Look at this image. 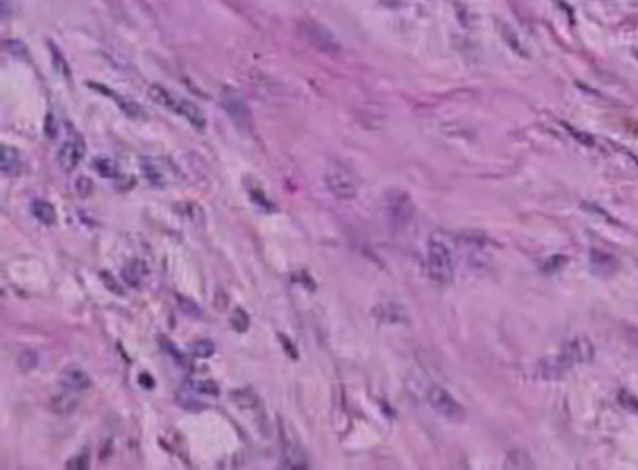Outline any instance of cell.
<instances>
[{"mask_svg": "<svg viewBox=\"0 0 638 470\" xmlns=\"http://www.w3.org/2000/svg\"><path fill=\"white\" fill-rule=\"evenodd\" d=\"M233 400H234L236 404L240 405L241 408L243 406V403H246L245 408H250V406H253L255 404L253 394L249 392H243V391H237V392L233 393Z\"/></svg>", "mask_w": 638, "mask_h": 470, "instance_id": "23", "label": "cell"}, {"mask_svg": "<svg viewBox=\"0 0 638 470\" xmlns=\"http://www.w3.org/2000/svg\"><path fill=\"white\" fill-rule=\"evenodd\" d=\"M229 304V299L223 291H217L216 297H214V306L219 312H225Z\"/></svg>", "mask_w": 638, "mask_h": 470, "instance_id": "26", "label": "cell"}, {"mask_svg": "<svg viewBox=\"0 0 638 470\" xmlns=\"http://www.w3.org/2000/svg\"><path fill=\"white\" fill-rule=\"evenodd\" d=\"M594 356V347L587 338H577L569 341L562 353L553 356L548 361L542 370L547 373V377L553 379L562 376L564 371L569 370L576 364H587Z\"/></svg>", "mask_w": 638, "mask_h": 470, "instance_id": "1", "label": "cell"}, {"mask_svg": "<svg viewBox=\"0 0 638 470\" xmlns=\"http://www.w3.org/2000/svg\"><path fill=\"white\" fill-rule=\"evenodd\" d=\"M86 154V145L80 140L66 141L57 154V163L65 172L75 170Z\"/></svg>", "mask_w": 638, "mask_h": 470, "instance_id": "7", "label": "cell"}, {"mask_svg": "<svg viewBox=\"0 0 638 470\" xmlns=\"http://www.w3.org/2000/svg\"><path fill=\"white\" fill-rule=\"evenodd\" d=\"M39 364V356L34 351H24L18 358V365L22 370H31Z\"/></svg>", "mask_w": 638, "mask_h": 470, "instance_id": "22", "label": "cell"}, {"mask_svg": "<svg viewBox=\"0 0 638 470\" xmlns=\"http://www.w3.org/2000/svg\"><path fill=\"white\" fill-rule=\"evenodd\" d=\"M427 273L438 284H449L455 276L452 251L440 239H432L427 249Z\"/></svg>", "mask_w": 638, "mask_h": 470, "instance_id": "3", "label": "cell"}, {"mask_svg": "<svg viewBox=\"0 0 638 470\" xmlns=\"http://www.w3.org/2000/svg\"><path fill=\"white\" fill-rule=\"evenodd\" d=\"M60 384L68 392H84L91 386V379L79 366H68L61 373Z\"/></svg>", "mask_w": 638, "mask_h": 470, "instance_id": "9", "label": "cell"}, {"mask_svg": "<svg viewBox=\"0 0 638 470\" xmlns=\"http://www.w3.org/2000/svg\"><path fill=\"white\" fill-rule=\"evenodd\" d=\"M230 324L236 332L245 334L250 326V319L243 308H236L230 316Z\"/></svg>", "mask_w": 638, "mask_h": 470, "instance_id": "15", "label": "cell"}, {"mask_svg": "<svg viewBox=\"0 0 638 470\" xmlns=\"http://www.w3.org/2000/svg\"><path fill=\"white\" fill-rule=\"evenodd\" d=\"M149 98L157 105L163 106L172 113H176L180 117L186 118L193 128L196 129L205 128V114L198 106L192 104L191 101L184 99L158 84H153L149 89Z\"/></svg>", "mask_w": 638, "mask_h": 470, "instance_id": "2", "label": "cell"}, {"mask_svg": "<svg viewBox=\"0 0 638 470\" xmlns=\"http://www.w3.org/2000/svg\"><path fill=\"white\" fill-rule=\"evenodd\" d=\"M51 54H53V63H54L56 69H57L60 74H63L64 76H69V68H68V64H66L64 57L59 53L57 49H53V51H51Z\"/></svg>", "mask_w": 638, "mask_h": 470, "instance_id": "24", "label": "cell"}, {"mask_svg": "<svg viewBox=\"0 0 638 470\" xmlns=\"http://www.w3.org/2000/svg\"><path fill=\"white\" fill-rule=\"evenodd\" d=\"M176 300H178V305H179L180 311H181L183 314H187V316H190V317H193V319L201 317L202 311H201L199 305H198L195 301L190 300V299H187V297H183V296H180V294L176 296Z\"/></svg>", "mask_w": 638, "mask_h": 470, "instance_id": "20", "label": "cell"}, {"mask_svg": "<svg viewBox=\"0 0 638 470\" xmlns=\"http://www.w3.org/2000/svg\"><path fill=\"white\" fill-rule=\"evenodd\" d=\"M99 276H101L103 285L106 286L107 290L114 293L115 296H125V290L119 285V282L115 279L114 275L110 274L108 271H102Z\"/></svg>", "mask_w": 638, "mask_h": 470, "instance_id": "21", "label": "cell"}, {"mask_svg": "<svg viewBox=\"0 0 638 470\" xmlns=\"http://www.w3.org/2000/svg\"><path fill=\"white\" fill-rule=\"evenodd\" d=\"M192 391L217 397L219 396V386L217 382L213 379H203V381H192L190 384Z\"/></svg>", "mask_w": 638, "mask_h": 470, "instance_id": "16", "label": "cell"}, {"mask_svg": "<svg viewBox=\"0 0 638 470\" xmlns=\"http://www.w3.org/2000/svg\"><path fill=\"white\" fill-rule=\"evenodd\" d=\"M222 106L228 111L230 117L233 118L238 125L246 126L250 121V113L245 105L241 95L234 90H226L222 95Z\"/></svg>", "mask_w": 638, "mask_h": 470, "instance_id": "8", "label": "cell"}, {"mask_svg": "<svg viewBox=\"0 0 638 470\" xmlns=\"http://www.w3.org/2000/svg\"><path fill=\"white\" fill-rule=\"evenodd\" d=\"M30 209H31L33 216L44 225L51 226V225L56 224V221H57V213H56L54 206L49 202H46V201H42V199L34 201L31 204Z\"/></svg>", "mask_w": 638, "mask_h": 470, "instance_id": "11", "label": "cell"}, {"mask_svg": "<svg viewBox=\"0 0 638 470\" xmlns=\"http://www.w3.org/2000/svg\"><path fill=\"white\" fill-rule=\"evenodd\" d=\"M0 164H1V171L9 176H16L22 171V159L19 156L18 151L13 146H7V145L1 146Z\"/></svg>", "mask_w": 638, "mask_h": 470, "instance_id": "10", "label": "cell"}, {"mask_svg": "<svg viewBox=\"0 0 638 470\" xmlns=\"http://www.w3.org/2000/svg\"><path fill=\"white\" fill-rule=\"evenodd\" d=\"M140 385L142 388H145V389H148V391H151V389H153L154 388V379L151 376V374H148V373H142L140 374Z\"/></svg>", "mask_w": 638, "mask_h": 470, "instance_id": "28", "label": "cell"}, {"mask_svg": "<svg viewBox=\"0 0 638 470\" xmlns=\"http://www.w3.org/2000/svg\"><path fill=\"white\" fill-rule=\"evenodd\" d=\"M95 170L98 171L103 178H115L118 175V167L111 159H98L95 161Z\"/></svg>", "mask_w": 638, "mask_h": 470, "instance_id": "19", "label": "cell"}, {"mask_svg": "<svg viewBox=\"0 0 638 470\" xmlns=\"http://www.w3.org/2000/svg\"><path fill=\"white\" fill-rule=\"evenodd\" d=\"M176 401H178V404L183 409H186L188 412H201L202 409L206 408V405L202 404V401L195 400L190 394H186V393H178L176 394Z\"/></svg>", "mask_w": 638, "mask_h": 470, "instance_id": "17", "label": "cell"}, {"mask_svg": "<svg viewBox=\"0 0 638 470\" xmlns=\"http://www.w3.org/2000/svg\"><path fill=\"white\" fill-rule=\"evenodd\" d=\"M190 351L195 358L208 359L216 354V344L211 340H195L190 344Z\"/></svg>", "mask_w": 638, "mask_h": 470, "instance_id": "14", "label": "cell"}, {"mask_svg": "<svg viewBox=\"0 0 638 470\" xmlns=\"http://www.w3.org/2000/svg\"><path fill=\"white\" fill-rule=\"evenodd\" d=\"M164 347H166V350L169 351V354L173 356V359H176L179 364H187V359L184 358V355L180 353L179 350L176 349V346H175L172 341L166 340V341H164Z\"/></svg>", "mask_w": 638, "mask_h": 470, "instance_id": "27", "label": "cell"}, {"mask_svg": "<svg viewBox=\"0 0 638 470\" xmlns=\"http://www.w3.org/2000/svg\"><path fill=\"white\" fill-rule=\"evenodd\" d=\"M281 343H283V346H284V349H285V351L290 354L293 358L296 356V354H295V347L293 346V343L290 341V339H287L284 335H280Z\"/></svg>", "mask_w": 638, "mask_h": 470, "instance_id": "29", "label": "cell"}, {"mask_svg": "<svg viewBox=\"0 0 638 470\" xmlns=\"http://www.w3.org/2000/svg\"><path fill=\"white\" fill-rule=\"evenodd\" d=\"M90 451H83L77 456L69 458L65 462V468L71 470H87L90 469Z\"/></svg>", "mask_w": 638, "mask_h": 470, "instance_id": "18", "label": "cell"}, {"mask_svg": "<svg viewBox=\"0 0 638 470\" xmlns=\"http://www.w3.org/2000/svg\"><path fill=\"white\" fill-rule=\"evenodd\" d=\"M77 405H79V400L69 394H65V393L56 396L51 400V409L60 415L72 414L76 409Z\"/></svg>", "mask_w": 638, "mask_h": 470, "instance_id": "13", "label": "cell"}, {"mask_svg": "<svg viewBox=\"0 0 638 470\" xmlns=\"http://www.w3.org/2000/svg\"><path fill=\"white\" fill-rule=\"evenodd\" d=\"M300 33L307 44L318 52L334 54L341 51V44L332 31L315 21H306L300 25Z\"/></svg>", "mask_w": 638, "mask_h": 470, "instance_id": "5", "label": "cell"}, {"mask_svg": "<svg viewBox=\"0 0 638 470\" xmlns=\"http://www.w3.org/2000/svg\"><path fill=\"white\" fill-rule=\"evenodd\" d=\"M328 190L338 199H352L358 194V183L352 172L340 163H333L325 172Z\"/></svg>", "mask_w": 638, "mask_h": 470, "instance_id": "4", "label": "cell"}, {"mask_svg": "<svg viewBox=\"0 0 638 470\" xmlns=\"http://www.w3.org/2000/svg\"><path fill=\"white\" fill-rule=\"evenodd\" d=\"M92 187H93V186H92V181H91L90 178H84V176H81V178L76 182L77 191H79L80 196H86L91 194Z\"/></svg>", "mask_w": 638, "mask_h": 470, "instance_id": "25", "label": "cell"}, {"mask_svg": "<svg viewBox=\"0 0 638 470\" xmlns=\"http://www.w3.org/2000/svg\"><path fill=\"white\" fill-rule=\"evenodd\" d=\"M148 274V269L145 266L143 261H134L128 264L123 271H122V278L123 281L128 284L131 288H138L142 284L143 276Z\"/></svg>", "mask_w": 638, "mask_h": 470, "instance_id": "12", "label": "cell"}, {"mask_svg": "<svg viewBox=\"0 0 638 470\" xmlns=\"http://www.w3.org/2000/svg\"><path fill=\"white\" fill-rule=\"evenodd\" d=\"M427 401L437 414H440L447 420L462 421V419L465 416V411L459 404V401L447 392L445 388L440 385H434L429 389Z\"/></svg>", "mask_w": 638, "mask_h": 470, "instance_id": "6", "label": "cell"}]
</instances>
